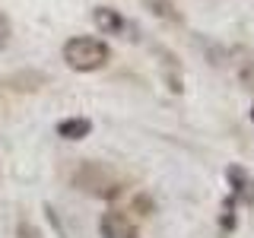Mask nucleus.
<instances>
[{"instance_id":"nucleus-10","label":"nucleus","mask_w":254,"mask_h":238,"mask_svg":"<svg viewBox=\"0 0 254 238\" xmlns=\"http://www.w3.org/2000/svg\"><path fill=\"white\" fill-rule=\"evenodd\" d=\"M16 238H45V235L38 232L32 222H19V226H16Z\"/></svg>"},{"instance_id":"nucleus-2","label":"nucleus","mask_w":254,"mask_h":238,"mask_svg":"<svg viewBox=\"0 0 254 238\" xmlns=\"http://www.w3.org/2000/svg\"><path fill=\"white\" fill-rule=\"evenodd\" d=\"M64 60H67V67H73L76 73H92V70H102L111 60V48L102 42V38L76 35L64 45Z\"/></svg>"},{"instance_id":"nucleus-6","label":"nucleus","mask_w":254,"mask_h":238,"mask_svg":"<svg viewBox=\"0 0 254 238\" xmlns=\"http://www.w3.org/2000/svg\"><path fill=\"white\" fill-rule=\"evenodd\" d=\"M92 133V121L89 118H64V121L58 124V137L64 140H83Z\"/></svg>"},{"instance_id":"nucleus-3","label":"nucleus","mask_w":254,"mask_h":238,"mask_svg":"<svg viewBox=\"0 0 254 238\" xmlns=\"http://www.w3.org/2000/svg\"><path fill=\"white\" fill-rule=\"evenodd\" d=\"M99 232L102 238H137V222L121 210H108V213H102Z\"/></svg>"},{"instance_id":"nucleus-4","label":"nucleus","mask_w":254,"mask_h":238,"mask_svg":"<svg viewBox=\"0 0 254 238\" xmlns=\"http://www.w3.org/2000/svg\"><path fill=\"white\" fill-rule=\"evenodd\" d=\"M226 178H229V187H232V197H235V200L254 206V175L245 172L242 165H229V169H226Z\"/></svg>"},{"instance_id":"nucleus-11","label":"nucleus","mask_w":254,"mask_h":238,"mask_svg":"<svg viewBox=\"0 0 254 238\" xmlns=\"http://www.w3.org/2000/svg\"><path fill=\"white\" fill-rule=\"evenodd\" d=\"M10 35H13V29H10V19H6V16L0 13V51H3V48L10 45Z\"/></svg>"},{"instance_id":"nucleus-9","label":"nucleus","mask_w":254,"mask_h":238,"mask_svg":"<svg viewBox=\"0 0 254 238\" xmlns=\"http://www.w3.org/2000/svg\"><path fill=\"white\" fill-rule=\"evenodd\" d=\"M235 206H238V200H235V197L232 194H229L226 197V200H222V213H219V229H222V232H235Z\"/></svg>"},{"instance_id":"nucleus-7","label":"nucleus","mask_w":254,"mask_h":238,"mask_svg":"<svg viewBox=\"0 0 254 238\" xmlns=\"http://www.w3.org/2000/svg\"><path fill=\"white\" fill-rule=\"evenodd\" d=\"M232 58H235V70H238V79L254 92V54L248 48H232Z\"/></svg>"},{"instance_id":"nucleus-8","label":"nucleus","mask_w":254,"mask_h":238,"mask_svg":"<svg viewBox=\"0 0 254 238\" xmlns=\"http://www.w3.org/2000/svg\"><path fill=\"white\" fill-rule=\"evenodd\" d=\"M143 6H146L156 19L172 22V26H181V10L175 6V0H143Z\"/></svg>"},{"instance_id":"nucleus-13","label":"nucleus","mask_w":254,"mask_h":238,"mask_svg":"<svg viewBox=\"0 0 254 238\" xmlns=\"http://www.w3.org/2000/svg\"><path fill=\"white\" fill-rule=\"evenodd\" d=\"M251 121H254V108H251Z\"/></svg>"},{"instance_id":"nucleus-1","label":"nucleus","mask_w":254,"mask_h":238,"mask_svg":"<svg viewBox=\"0 0 254 238\" xmlns=\"http://www.w3.org/2000/svg\"><path fill=\"white\" fill-rule=\"evenodd\" d=\"M73 187L89 197H99V200H115L124 194V178L108 162L89 159V162H79V169L73 172Z\"/></svg>"},{"instance_id":"nucleus-5","label":"nucleus","mask_w":254,"mask_h":238,"mask_svg":"<svg viewBox=\"0 0 254 238\" xmlns=\"http://www.w3.org/2000/svg\"><path fill=\"white\" fill-rule=\"evenodd\" d=\"M92 22H95V29H99L102 35H121V32H124L121 13L111 10V6H95V10H92Z\"/></svg>"},{"instance_id":"nucleus-12","label":"nucleus","mask_w":254,"mask_h":238,"mask_svg":"<svg viewBox=\"0 0 254 238\" xmlns=\"http://www.w3.org/2000/svg\"><path fill=\"white\" fill-rule=\"evenodd\" d=\"M133 206H137V210H143L140 216H149V213H153V200H149V197H133Z\"/></svg>"}]
</instances>
